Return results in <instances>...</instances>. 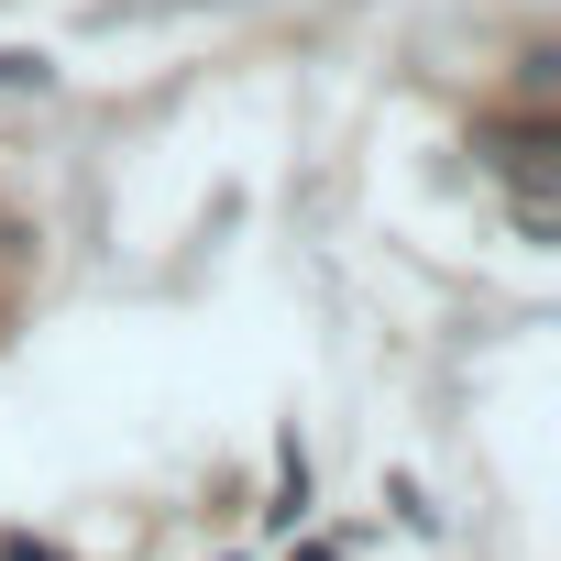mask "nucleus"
<instances>
[{
    "label": "nucleus",
    "mask_w": 561,
    "mask_h": 561,
    "mask_svg": "<svg viewBox=\"0 0 561 561\" xmlns=\"http://www.w3.org/2000/svg\"><path fill=\"white\" fill-rule=\"evenodd\" d=\"M309 561H331V550H309Z\"/></svg>",
    "instance_id": "f257e3e1"
}]
</instances>
